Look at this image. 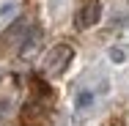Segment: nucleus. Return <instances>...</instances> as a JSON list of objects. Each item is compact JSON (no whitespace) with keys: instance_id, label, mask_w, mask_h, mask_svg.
Returning a JSON list of instances; mask_svg holds the SVG:
<instances>
[{"instance_id":"1","label":"nucleus","mask_w":129,"mask_h":126,"mask_svg":"<svg viewBox=\"0 0 129 126\" xmlns=\"http://www.w3.org/2000/svg\"><path fill=\"white\" fill-rule=\"evenodd\" d=\"M72 58H74V50H72L69 44H58V47H52L50 55L44 58V74H47V77L63 74V71L69 69V63H72Z\"/></svg>"},{"instance_id":"3","label":"nucleus","mask_w":129,"mask_h":126,"mask_svg":"<svg viewBox=\"0 0 129 126\" xmlns=\"http://www.w3.org/2000/svg\"><path fill=\"white\" fill-rule=\"evenodd\" d=\"M99 19H102V3H99V0L82 3V8H80V14H77V27H80V30L93 27Z\"/></svg>"},{"instance_id":"4","label":"nucleus","mask_w":129,"mask_h":126,"mask_svg":"<svg viewBox=\"0 0 129 126\" xmlns=\"http://www.w3.org/2000/svg\"><path fill=\"white\" fill-rule=\"evenodd\" d=\"M27 33H30V22H27V19H14V25L3 33L0 41H3V47H14V50H19V44L25 41Z\"/></svg>"},{"instance_id":"5","label":"nucleus","mask_w":129,"mask_h":126,"mask_svg":"<svg viewBox=\"0 0 129 126\" xmlns=\"http://www.w3.org/2000/svg\"><path fill=\"white\" fill-rule=\"evenodd\" d=\"M19 14V3L17 0H3L0 3V22H8L11 17Z\"/></svg>"},{"instance_id":"6","label":"nucleus","mask_w":129,"mask_h":126,"mask_svg":"<svg viewBox=\"0 0 129 126\" xmlns=\"http://www.w3.org/2000/svg\"><path fill=\"white\" fill-rule=\"evenodd\" d=\"M107 58L113 60V63H124L129 58V47H124V44H115V47H110L107 50Z\"/></svg>"},{"instance_id":"2","label":"nucleus","mask_w":129,"mask_h":126,"mask_svg":"<svg viewBox=\"0 0 129 126\" xmlns=\"http://www.w3.org/2000/svg\"><path fill=\"white\" fill-rule=\"evenodd\" d=\"M96 99H99V93H96V88H82L77 91V96H74V118L82 121V118H88L91 112H93V107H96Z\"/></svg>"}]
</instances>
